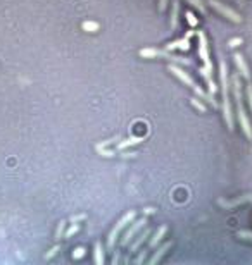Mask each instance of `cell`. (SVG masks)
Returning <instances> with one entry per match:
<instances>
[{
    "instance_id": "1",
    "label": "cell",
    "mask_w": 252,
    "mask_h": 265,
    "mask_svg": "<svg viewBox=\"0 0 252 265\" xmlns=\"http://www.w3.org/2000/svg\"><path fill=\"white\" fill-rule=\"evenodd\" d=\"M219 85H221V108H223V117H225L226 128L230 131L235 129V121H233V108H232V100H230V88H232V81H230L228 76V67H226V62L221 60L219 62Z\"/></svg>"
},
{
    "instance_id": "2",
    "label": "cell",
    "mask_w": 252,
    "mask_h": 265,
    "mask_svg": "<svg viewBox=\"0 0 252 265\" xmlns=\"http://www.w3.org/2000/svg\"><path fill=\"white\" fill-rule=\"evenodd\" d=\"M232 81V90H233V99H235V107H237V119H239V124L242 128L244 134L247 136V140H252V126L251 121L246 114V108H244V99H242V81H240V74H235L230 78Z\"/></svg>"
},
{
    "instance_id": "3",
    "label": "cell",
    "mask_w": 252,
    "mask_h": 265,
    "mask_svg": "<svg viewBox=\"0 0 252 265\" xmlns=\"http://www.w3.org/2000/svg\"><path fill=\"white\" fill-rule=\"evenodd\" d=\"M140 57H143V59H156V57H163V59L166 60H171V62L175 64H180V66H192V60L187 59V57H180V55H175V53H171V50H161V49H152V47H147V49H142L140 50Z\"/></svg>"
},
{
    "instance_id": "4",
    "label": "cell",
    "mask_w": 252,
    "mask_h": 265,
    "mask_svg": "<svg viewBox=\"0 0 252 265\" xmlns=\"http://www.w3.org/2000/svg\"><path fill=\"white\" fill-rule=\"evenodd\" d=\"M136 217V212L135 210H129V212H126L123 217H121L120 220H118V224L113 227V231L109 232V238H107V246L111 248H114V245H116L118 241V236H120V232L125 229L126 226H128V222H131L133 219Z\"/></svg>"
},
{
    "instance_id": "5",
    "label": "cell",
    "mask_w": 252,
    "mask_h": 265,
    "mask_svg": "<svg viewBox=\"0 0 252 265\" xmlns=\"http://www.w3.org/2000/svg\"><path fill=\"white\" fill-rule=\"evenodd\" d=\"M207 3H209L214 10H218L223 17H226L228 21H232V23H235V24L242 23V16H240L239 12H235L232 7H228V5H225L223 2H219V0H207Z\"/></svg>"
},
{
    "instance_id": "6",
    "label": "cell",
    "mask_w": 252,
    "mask_h": 265,
    "mask_svg": "<svg viewBox=\"0 0 252 265\" xmlns=\"http://www.w3.org/2000/svg\"><path fill=\"white\" fill-rule=\"evenodd\" d=\"M197 38H199V57L204 62V69L212 71V62H211V55H209V45H207V36L204 31H197Z\"/></svg>"
},
{
    "instance_id": "7",
    "label": "cell",
    "mask_w": 252,
    "mask_h": 265,
    "mask_svg": "<svg viewBox=\"0 0 252 265\" xmlns=\"http://www.w3.org/2000/svg\"><path fill=\"white\" fill-rule=\"evenodd\" d=\"M145 224H147V217H142V219L135 220V222L129 226V229L126 231L123 239H121V246H129V243H131L133 239H135V236L145 227Z\"/></svg>"
},
{
    "instance_id": "8",
    "label": "cell",
    "mask_w": 252,
    "mask_h": 265,
    "mask_svg": "<svg viewBox=\"0 0 252 265\" xmlns=\"http://www.w3.org/2000/svg\"><path fill=\"white\" fill-rule=\"evenodd\" d=\"M168 69H169V72H173V74H175L176 78L180 79V81H182V83H185V85L189 86V88H192V90H193V88H195V86H197V83L193 81V78H192V76H190L189 72H185V71H183V69L180 67V64L171 62V64H169V66H168Z\"/></svg>"
},
{
    "instance_id": "9",
    "label": "cell",
    "mask_w": 252,
    "mask_h": 265,
    "mask_svg": "<svg viewBox=\"0 0 252 265\" xmlns=\"http://www.w3.org/2000/svg\"><path fill=\"white\" fill-rule=\"evenodd\" d=\"M233 62H235L239 74L242 76L246 81H251V69H249V66H247V62H246V59H244L242 53H239V52L233 53Z\"/></svg>"
},
{
    "instance_id": "10",
    "label": "cell",
    "mask_w": 252,
    "mask_h": 265,
    "mask_svg": "<svg viewBox=\"0 0 252 265\" xmlns=\"http://www.w3.org/2000/svg\"><path fill=\"white\" fill-rule=\"evenodd\" d=\"M193 33L195 31H189L183 38H180V40H175V42H171V43H168V45H164V49L166 50H175V49H180V50H189L190 49V36H193Z\"/></svg>"
},
{
    "instance_id": "11",
    "label": "cell",
    "mask_w": 252,
    "mask_h": 265,
    "mask_svg": "<svg viewBox=\"0 0 252 265\" xmlns=\"http://www.w3.org/2000/svg\"><path fill=\"white\" fill-rule=\"evenodd\" d=\"M193 93H195V97H199V99L202 100V102H207V104H209L212 108H219V104L216 102L214 95H212V93H209V92H206V90H202L199 85L193 88Z\"/></svg>"
},
{
    "instance_id": "12",
    "label": "cell",
    "mask_w": 252,
    "mask_h": 265,
    "mask_svg": "<svg viewBox=\"0 0 252 265\" xmlns=\"http://www.w3.org/2000/svg\"><path fill=\"white\" fill-rule=\"evenodd\" d=\"M150 236V229H145L142 232V234H138V238L133 239V243H129V252L128 255H133V253H136V250L140 248V246L143 245V243L147 241V238Z\"/></svg>"
},
{
    "instance_id": "13",
    "label": "cell",
    "mask_w": 252,
    "mask_h": 265,
    "mask_svg": "<svg viewBox=\"0 0 252 265\" xmlns=\"http://www.w3.org/2000/svg\"><path fill=\"white\" fill-rule=\"evenodd\" d=\"M171 246H173V241H168V243H164V245H161L159 248H157V252L154 253L152 257H150L149 264H150V265H156L157 262H159L161 259H163L164 255H166V253H168V250L171 248Z\"/></svg>"
},
{
    "instance_id": "14",
    "label": "cell",
    "mask_w": 252,
    "mask_h": 265,
    "mask_svg": "<svg viewBox=\"0 0 252 265\" xmlns=\"http://www.w3.org/2000/svg\"><path fill=\"white\" fill-rule=\"evenodd\" d=\"M166 232H168V227H166V226H161L159 229L154 232L152 239L149 241V246H150V248H156V246L159 245L161 241H163V238H164V234H166Z\"/></svg>"
},
{
    "instance_id": "15",
    "label": "cell",
    "mask_w": 252,
    "mask_h": 265,
    "mask_svg": "<svg viewBox=\"0 0 252 265\" xmlns=\"http://www.w3.org/2000/svg\"><path fill=\"white\" fill-rule=\"evenodd\" d=\"M142 141H143V138H142V136H131V138H128V140L120 141V143H118V150H121V152H123L125 148L135 147V145L142 143Z\"/></svg>"
},
{
    "instance_id": "16",
    "label": "cell",
    "mask_w": 252,
    "mask_h": 265,
    "mask_svg": "<svg viewBox=\"0 0 252 265\" xmlns=\"http://www.w3.org/2000/svg\"><path fill=\"white\" fill-rule=\"evenodd\" d=\"M247 202H252V195H246V197H240V198H237V200H232V202H225V200H219V205H221V207H226V209H232V207L240 205V203H247Z\"/></svg>"
},
{
    "instance_id": "17",
    "label": "cell",
    "mask_w": 252,
    "mask_h": 265,
    "mask_svg": "<svg viewBox=\"0 0 252 265\" xmlns=\"http://www.w3.org/2000/svg\"><path fill=\"white\" fill-rule=\"evenodd\" d=\"M93 260H95L97 265H104V250H102V243L97 241L95 246H93Z\"/></svg>"
},
{
    "instance_id": "18",
    "label": "cell",
    "mask_w": 252,
    "mask_h": 265,
    "mask_svg": "<svg viewBox=\"0 0 252 265\" xmlns=\"http://www.w3.org/2000/svg\"><path fill=\"white\" fill-rule=\"evenodd\" d=\"M178 14H180V2L175 0V2H173V10H171V30L173 31L178 28Z\"/></svg>"
},
{
    "instance_id": "19",
    "label": "cell",
    "mask_w": 252,
    "mask_h": 265,
    "mask_svg": "<svg viewBox=\"0 0 252 265\" xmlns=\"http://www.w3.org/2000/svg\"><path fill=\"white\" fill-rule=\"evenodd\" d=\"M81 28H83V31H88V33H97L100 26L95 21H85V23L81 24Z\"/></svg>"
},
{
    "instance_id": "20",
    "label": "cell",
    "mask_w": 252,
    "mask_h": 265,
    "mask_svg": "<svg viewBox=\"0 0 252 265\" xmlns=\"http://www.w3.org/2000/svg\"><path fill=\"white\" fill-rule=\"evenodd\" d=\"M190 104H192L193 107H195L199 112H206V110H207V108H206V104H204V102L200 100L199 97H192V99H190Z\"/></svg>"
},
{
    "instance_id": "21",
    "label": "cell",
    "mask_w": 252,
    "mask_h": 265,
    "mask_svg": "<svg viewBox=\"0 0 252 265\" xmlns=\"http://www.w3.org/2000/svg\"><path fill=\"white\" fill-rule=\"evenodd\" d=\"M187 2H189L192 7H195V9L199 10L200 14H206V5H204L202 0H187Z\"/></svg>"
},
{
    "instance_id": "22",
    "label": "cell",
    "mask_w": 252,
    "mask_h": 265,
    "mask_svg": "<svg viewBox=\"0 0 252 265\" xmlns=\"http://www.w3.org/2000/svg\"><path fill=\"white\" fill-rule=\"evenodd\" d=\"M64 232H66V220H63V222H59V226H57V231H56V241H59V239L64 238Z\"/></svg>"
},
{
    "instance_id": "23",
    "label": "cell",
    "mask_w": 252,
    "mask_h": 265,
    "mask_svg": "<svg viewBox=\"0 0 252 265\" xmlns=\"http://www.w3.org/2000/svg\"><path fill=\"white\" fill-rule=\"evenodd\" d=\"M78 231H80V226L73 222V226H71V227H67L66 232H64V238H71V236H74Z\"/></svg>"
},
{
    "instance_id": "24",
    "label": "cell",
    "mask_w": 252,
    "mask_h": 265,
    "mask_svg": "<svg viewBox=\"0 0 252 265\" xmlns=\"http://www.w3.org/2000/svg\"><path fill=\"white\" fill-rule=\"evenodd\" d=\"M246 93H247V102H249V107H251V110H252V81H247Z\"/></svg>"
},
{
    "instance_id": "25",
    "label": "cell",
    "mask_w": 252,
    "mask_h": 265,
    "mask_svg": "<svg viewBox=\"0 0 252 265\" xmlns=\"http://www.w3.org/2000/svg\"><path fill=\"white\" fill-rule=\"evenodd\" d=\"M95 150L99 152L102 157H113V155H114L113 150H106V148H102V147H95Z\"/></svg>"
},
{
    "instance_id": "26",
    "label": "cell",
    "mask_w": 252,
    "mask_h": 265,
    "mask_svg": "<svg viewBox=\"0 0 252 265\" xmlns=\"http://www.w3.org/2000/svg\"><path fill=\"white\" fill-rule=\"evenodd\" d=\"M59 250H61V246H59V245H56V246H54V248H50L49 252L45 253V259H47V260H50L54 255H56L57 252H59Z\"/></svg>"
},
{
    "instance_id": "27",
    "label": "cell",
    "mask_w": 252,
    "mask_h": 265,
    "mask_svg": "<svg viewBox=\"0 0 252 265\" xmlns=\"http://www.w3.org/2000/svg\"><path fill=\"white\" fill-rule=\"evenodd\" d=\"M121 138L120 136H116V138H111V140H106V141H102V143H99L97 147H109V145H113V143H118Z\"/></svg>"
},
{
    "instance_id": "28",
    "label": "cell",
    "mask_w": 252,
    "mask_h": 265,
    "mask_svg": "<svg viewBox=\"0 0 252 265\" xmlns=\"http://www.w3.org/2000/svg\"><path fill=\"white\" fill-rule=\"evenodd\" d=\"M145 257H147V250H142V252H140V255L135 259V264L136 265H142L143 262H145Z\"/></svg>"
},
{
    "instance_id": "29",
    "label": "cell",
    "mask_w": 252,
    "mask_h": 265,
    "mask_svg": "<svg viewBox=\"0 0 252 265\" xmlns=\"http://www.w3.org/2000/svg\"><path fill=\"white\" fill-rule=\"evenodd\" d=\"M242 42H244V40L240 38V36H239V38H232V40L228 42V47H230V49H235V47L242 45Z\"/></svg>"
},
{
    "instance_id": "30",
    "label": "cell",
    "mask_w": 252,
    "mask_h": 265,
    "mask_svg": "<svg viewBox=\"0 0 252 265\" xmlns=\"http://www.w3.org/2000/svg\"><path fill=\"white\" fill-rule=\"evenodd\" d=\"M187 21H189L190 26H197V23H199V21H197V17L193 16L192 12H187Z\"/></svg>"
},
{
    "instance_id": "31",
    "label": "cell",
    "mask_w": 252,
    "mask_h": 265,
    "mask_svg": "<svg viewBox=\"0 0 252 265\" xmlns=\"http://www.w3.org/2000/svg\"><path fill=\"white\" fill-rule=\"evenodd\" d=\"M239 238L247 239V241H252V231H239Z\"/></svg>"
},
{
    "instance_id": "32",
    "label": "cell",
    "mask_w": 252,
    "mask_h": 265,
    "mask_svg": "<svg viewBox=\"0 0 252 265\" xmlns=\"http://www.w3.org/2000/svg\"><path fill=\"white\" fill-rule=\"evenodd\" d=\"M83 255H85V248H83V246H80V248L74 250L73 259H74V260H78V259H81V257H83Z\"/></svg>"
},
{
    "instance_id": "33",
    "label": "cell",
    "mask_w": 252,
    "mask_h": 265,
    "mask_svg": "<svg viewBox=\"0 0 252 265\" xmlns=\"http://www.w3.org/2000/svg\"><path fill=\"white\" fill-rule=\"evenodd\" d=\"M85 219H86V215H85V213H80V215L71 217V224H73V222H80V220H85Z\"/></svg>"
},
{
    "instance_id": "34",
    "label": "cell",
    "mask_w": 252,
    "mask_h": 265,
    "mask_svg": "<svg viewBox=\"0 0 252 265\" xmlns=\"http://www.w3.org/2000/svg\"><path fill=\"white\" fill-rule=\"evenodd\" d=\"M166 5H168V0H159V10H161V12H164Z\"/></svg>"
},
{
    "instance_id": "35",
    "label": "cell",
    "mask_w": 252,
    "mask_h": 265,
    "mask_svg": "<svg viewBox=\"0 0 252 265\" xmlns=\"http://www.w3.org/2000/svg\"><path fill=\"white\" fill-rule=\"evenodd\" d=\"M154 212H156V210H154V209H145V210H143V213H145V215H149V213H150V215H152Z\"/></svg>"
},
{
    "instance_id": "36",
    "label": "cell",
    "mask_w": 252,
    "mask_h": 265,
    "mask_svg": "<svg viewBox=\"0 0 252 265\" xmlns=\"http://www.w3.org/2000/svg\"><path fill=\"white\" fill-rule=\"evenodd\" d=\"M118 262H120V253H116V255H114V259H113V265H116Z\"/></svg>"
}]
</instances>
